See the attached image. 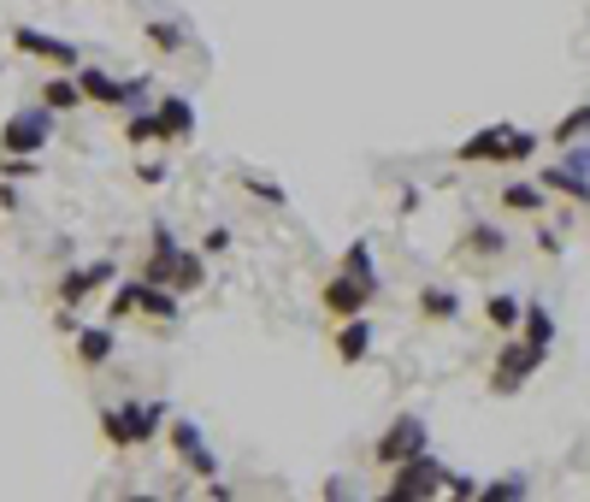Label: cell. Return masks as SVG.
Here are the masks:
<instances>
[{
	"label": "cell",
	"instance_id": "14",
	"mask_svg": "<svg viewBox=\"0 0 590 502\" xmlns=\"http://www.w3.org/2000/svg\"><path fill=\"white\" fill-rule=\"evenodd\" d=\"M337 355H342L349 367H361L366 355H372V320H366V313H354V320L337 325Z\"/></svg>",
	"mask_w": 590,
	"mask_h": 502
},
{
	"label": "cell",
	"instance_id": "8",
	"mask_svg": "<svg viewBox=\"0 0 590 502\" xmlns=\"http://www.w3.org/2000/svg\"><path fill=\"white\" fill-rule=\"evenodd\" d=\"M12 48H19V53H31V60L60 65V71H77V65H83V53L71 48V41H60V36H41V31H31V24H19V31H12Z\"/></svg>",
	"mask_w": 590,
	"mask_h": 502
},
{
	"label": "cell",
	"instance_id": "7",
	"mask_svg": "<svg viewBox=\"0 0 590 502\" xmlns=\"http://www.w3.org/2000/svg\"><path fill=\"white\" fill-rule=\"evenodd\" d=\"M77 83H83V95L100 100V107H136L142 95H148V77H107L100 65H77Z\"/></svg>",
	"mask_w": 590,
	"mask_h": 502
},
{
	"label": "cell",
	"instance_id": "18",
	"mask_svg": "<svg viewBox=\"0 0 590 502\" xmlns=\"http://www.w3.org/2000/svg\"><path fill=\"white\" fill-rule=\"evenodd\" d=\"M136 313H148L154 325H171V320H178V290H171V284H148V278H142V308Z\"/></svg>",
	"mask_w": 590,
	"mask_h": 502
},
{
	"label": "cell",
	"instance_id": "19",
	"mask_svg": "<svg viewBox=\"0 0 590 502\" xmlns=\"http://www.w3.org/2000/svg\"><path fill=\"white\" fill-rule=\"evenodd\" d=\"M520 337L531 343V349L550 355V343H555V320H550V308H526V313H520Z\"/></svg>",
	"mask_w": 590,
	"mask_h": 502
},
{
	"label": "cell",
	"instance_id": "5",
	"mask_svg": "<svg viewBox=\"0 0 590 502\" xmlns=\"http://www.w3.org/2000/svg\"><path fill=\"white\" fill-rule=\"evenodd\" d=\"M538 367H543V349H531L526 337H508V343H502V355H496V367H491V391L496 396H514Z\"/></svg>",
	"mask_w": 590,
	"mask_h": 502
},
{
	"label": "cell",
	"instance_id": "13",
	"mask_svg": "<svg viewBox=\"0 0 590 502\" xmlns=\"http://www.w3.org/2000/svg\"><path fill=\"white\" fill-rule=\"evenodd\" d=\"M502 148H508V124H484V131H472V136L455 148V160H467V166L502 160Z\"/></svg>",
	"mask_w": 590,
	"mask_h": 502
},
{
	"label": "cell",
	"instance_id": "17",
	"mask_svg": "<svg viewBox=\"0 0 590 502\" xmlns=\"http://www.w3.org/2000/svg\"><path fill=\"white\" fill-rule=\"evenodd\" d=\"M543 190H561L567 201H590V171H579V166H543Z\"/></svg>",
	"mask_w": 590,
	"mask_h": 502
},
{
	"label": "cell",
	"instance_id": "32",
	"mask_svg": "<svg viewBox=\"0 0 590 502\" xmlns=\"http://www.w3.org/2000/svg\"><path fill=\"white\" fill-rule=\"evenodd\" d=\"M225 249H230V231H225V225H213V231L201 237V254H225Z\"/></svg>",
	"mask_w": 590,
	"mask_h": 502
},
{
	"label": "cell",
	"instance_id": "22",
	"mask_svg": "<svg viewBox=\"0 0 590 502\" xmlns=\"http://www.w3.org/2000/svg\"><path fill=\"white\" fill-rule=\"evenodd\" d=\"M543 195H550V190H543V183H508V190H502V207H514V213H538L543 207Z\"/></svg>",
	"mask_w": 590,
	"mask_h": 502
},
{
	"label": "cell",
	"instance_id": "2",
	"mask_svg": "<svg viewBox=\"0 0 590 502\" xmlns=\"http://www.w3.org/2000/svg\"><path fill=\"white\" fill-rule=\"evenodd\" d=\"M166 426V402H119V408H100V438L119 443V450H136Z\"/></svg>",
	"mask_w": 590,
	"mask_h": 502
},
{
	"label": "cell",
	"instance_id": "15",
	"mask_svg": "<svg viewBox=\"0 0 590 502\" xmlns=\"http://www.w3.org/2000/svg\"><path fill=\"white\" fill-rule=\"evenodd\" d=\"M112 355H119V337H112L107 325H77V361L83 367H107Z\"/></svg>",
	"mask_w": 590,
	"mask_h": 502
},
{
	"label": "cell",
	"instance_id": "1",
	"mask_svg": "<svg viewBox=\"0 0 590 502\" xmlns=\"http://www.w3.org/2000/svg\"><path fill=\"white\" fill-rule=\"evenodd\" d=\"M142 278L148 284H171L178 296H190L207 284V254L201 249H178V237L166 231V225H154V254L148 266H142Z\"/></svg>",
	"mask_w": 590,
	"mask_h": 502
},
{
	"label": "cell",
	"instance_id": "12",
	"mask_svg": "<svg viewBox=\"0 0 590 502\" xmlns=\"http://www.w3.org/2000/svg\"><path fill=\"white\" fill-rule=\"evenodd\" d=\"M112 278V261H95V266H71L65 278H60V301L65 308H77V301H89L100 284Z\"/></svg>",
	"mask_w": 590,
	"mask_h": 502
},
{
	"label": "cell",
	"instance_id": "10",
	"mask_svg": "<svg viewBox=\"0 0 590 502\" xmlns=\"http://www.w3.org/2000/svg\"><path fill=\"white\" fill-rule=\"evenodd\" d=\"M372 296H378V284H372V278H354V272H342V278L325 284V308L337 313V320H354V313H366Z\"/></svg>",
	"mask_w": 590,
	"mask_h": 502
},
{
	"label": "cell",
	"instance_id": "20",
	"mask_svg": "<svg viewBox=\"0 0 590 502\" xmlns=\"http://www.w3.org/2000/svg\"><path fill=\"white\" fill-rule=\"evenodd\" d=\"M420 313H425V320H455V313H460V296L443 290V284H425V290H420Z\"/></svg>",
	"mask_w": 590,
	"mask_h": 502
},
{
	"label": "cell",
	"instance_id": "6",
	"mask_svg": "<svg viewBox=\"0 0 590 502\" xmlns=\"http://www.w3.org/2000/svg\"><path fill=\"white\" fill-rule=\"evenodd\" d=\"M166 443L178 450V462L190 467L195 479H219V455L207 450V438H201L195 420H171V426H166Z\"/></svg>",
	"mask_w": 590,
	"mask_h": 502
},
{
	"label": "cell",
	"instance_id": "26",
	"mask_svg": "<svg viewBox=\"0 0 590 502\" xmlns=\"http://www.w3.org/2000/svg\"><path fill=\"white\" fill-rule=\"evenodd\" d=\"M342 272H354V278H372V284H378V266H372V249H366V242H354V249L342 254Z\"/></svg>",
	"mask_w": 590,
	"mask_h": 502
},
{
	"label": "cell",
	"instance_id": "29",
	"mask_svg": "<svg viewBox=\"0 0 590 502\" xmlns=\"http://www.w3.org/2000/svg\"><path fill=\"white\" fill-rule=\"evenodd\" d=\"M148 41H154L160 53H178V48H183V31H178V24H160V19H154V24H148Z\"/></svg>",
	"mask_w": 590,
	"mask_h": 502
},
{
	"label": "cell",
	"instance_id": "21",
	"mask_svg": "<svg viewBox=\"0 0 590 502\" xmlns=\"http://www.w3.org/2000/svg\"><path fill=\"white\" fill-rule=\"evenodd\" d=\"M585 136H590V100H585V107H573L567 119L555 124L550 142H555V148H573V142H585Z\"/></svg>",
	"mask_w": 590,
	"mask_h": 502
},
{
	"label": "cell",
	"instance_id": "3",
	"mask_svg": "<svg viewBox=\"0 0 590 502\" xmlns=\"http://www.w3.org/2000/svg\"><path fill=\"white\" fill-rule=\"evenodd\" d=\"M396 479L384 485V497L390 502H413V497H449V467L431 462V455H413V462L390 467Z\"/></svg>",
	"mask_w": 590,
	"mask_h": 502
},
{
	"label": "cell",
	"instance_id": "11",
	"mask_svg": "<svg viewBox=\"0 0 590 502\" xmlns=\"http://www.w3.org/2000/svg\"><path fill=\"white\" fill-rule=\"evenodd\" d=\"M154 119H160V136H166V142H190V136H195V107H190V95H160V100H154Z\"/></svg>",
	"mask_w": 590,
	"mask_h": 502
},
{
	"label": "cell",
	"instance_id": "27",
	"mask_svg": "<svg viewBox=\"0 0 590 502\" xmlns=\"http://www.w3.org/2000/svg\"><path fill=\"white\" fill-rule=\"evenodd\" d=\"M467 249H472V254H502V231H496V225H472V231H467Z\"/></svg>",
	"mask_w": 590,
	"mask_h": 502
},
{
	"label": "cell",
	"instance_id": "30",
	"mask_svg": "<svg viewBox=\"0 0 590 502\" xmlns=\"http://www.w3.org/2000/svg\"><path fill=\"white\" fill-rule=\"evenodd\" d=\"M479 497H491V502H514V497H526V479H491V485H479Z\"/></svg>",
	"mask_w": 590,
	"mask_h": 502
},
{
	"label": "cell",
	"instance_id": "9",
	"mask_svg": "<svg viewBox=\"0 0 590 502\" xmlns=\"http://www.w3.org/2000/svg\"><path fill=\"white\" fill-rule=\"evenodd\" d=\"M413 455H425V420L401 414L390 432L378 438V462H384V467H401V462H413Z\"/></svg>",
	"mask_w": 590,
	"mask_h": 502
},
{
	"label": "cell",
	"instance_id": "24",
	"mask_svg": "<svg viewBox=\"0 0 590 502\" xmlns=\"http://www.w3.org/2000/svg\"><path fill=\"white\" fill-rule=\"evenodd\" d=\"M124 142H136V148H154V142H166V136H160V119H154V112H136V119L124 124Z\"/></svg>",
	"mask_w": 590,
	"mask_h": 502
},
{
	"label": "cell",
	"instance_id": "16",
	"mask_svg": "<svg viewBox=\"0 0 590 502\" xmlns=\"http://www.w3.org/2000/svg\"><path fill=\"white\" fill-rule=\"evenodd\" d=\"M83 83H77V71H60V77H48L41 83V107H53V112H77L83 107Z\"/></svg>",
	"mask_w": 590,
	"mask_h": 502
},
{
	"label": "cell",
	"instance_id": "23",
	"mask_svg": "<svg viewBox=\"0 0 590 502\" xmlns=\"http://www.w3.org/2000/svg\"><path fill=\"white\" fill-rule=\"evenodd\" d=\"M484 313H491V325H496V332H520V301H514V296H491V301H484Z\"/></svg>",
	"mask_w": 590,
	"mask_h": 502
},
{
	"label": "cell",
	"instance_id": "4",
	"mask_svg": "<svg viewBox=\"0 0 590 502\" xmlns=\"http://www.w3.org/2000/svg\"><path fill=\"white\" fill-rule=\"evenodd\" d=\"M53 119H60V112L41 107V100L36 107H19L7 124H0V154H36L41 142L53 136Z\"/></svg>",
	"mask_w": 590,
	"mask_h": 502
},
{
	"label": "cell",
	"instance_id": "28",
	"mask_svg": "<svg viewBox=\"0 0 590 502\" xmlns=\"http://www.w3.org/2000/svg\"><path fill=\"white\" fill-rule=\"evenodd\" d=\"M136 308H142V278L112 290V320H124V313H136Z\"/></svg>",
	"mask_w": 590,
	"mask_h": 502
},
{
	"label": "cell",
	"instance_id": "31",
	"mask_svg": "<svg viewBox=\"0 0 590 502\" xmlns=\"http://www.w3.org/2000/svg\"><path fill=\"white\" fill-rule=\"evenodd\" d=\"M242 183H249V195H254V201H272V207H284V201H290L272 178H242Z\"/></svg>",
	"mask_w": 590,
	"mask_h": 502
},
{
	"label": "cell",
	"instance_id": "25",
	"mask_svg": "<svg viewBox=\"0 0 590 502\" xmlns=\"http://www.w3.org/2000/svg\"><path fill=\"white\" fill-rule=\"evenodd\" d=\"M538 142H543V136H531V131H508V148H502V166H520V160H531V154H538Z\"/></svg>",
	"mask_w": 590,
	"mask_h": 502
}]
</instances>
